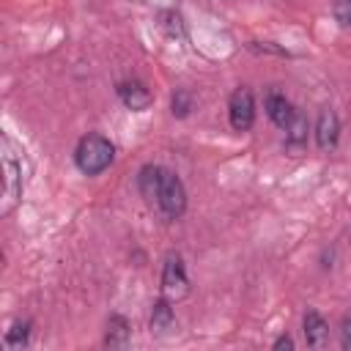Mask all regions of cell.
I'll use <instances>...</instances> for the list:
<instances>
[{"label": "cell", "instance_id": "1", "mask_svg": "<svg viewBox=\"0 0 351 351\" xmlns=\"http://www.w3.org/2000/svg\"><path fill=\"white\" fill-rule=\"evenodd\" d=\"M112 159H115V145L104 134H96V132L80 137V143L74 148V165L85 176H99L101 170H107L112 165Z\"/></svg>", "mask_w": 351, "mask_h": 351}, {"label": "cell", "instance_id": "2", "mask_svg": "<svg viewBox=\"0 0 351 351\" xmlns=\"http://www.w3.org/2000/svg\"><path fill=\"white\" fill-rule=\"evenodd\" d=\"M0 156H3V176H5V186H3V206H0V214L8 217L16 203L22 200V192H25V178H22V162L16 159V151L11 145V140L3 134L0 140Z\"/></svg>", "mask_w": 351, "mask_h": 351}, {"label": "cell", "instance_id": "3", "mask_svg": "<svg viewBox=\"0 0 351 351\" xmlns=\"http://www.w3.org/2000/svg\"><path fill=\"white\" fill-rule=\"evenodd\" d=\"M156 206L167 219H178L186 211V189L181 178L173 170H162L159 192H156Z\"/></svg>", "mask_w": 351, "mask_h": 351}, {"label": "cell", "instance_id": "4", "mask_svg": "<svg viewBox=\"0 0 351 351\" xmlns=\"http://www.w3.org/2000/svg\"><path fill=\"white\" fill-rule=\"evenodd\" d=\"M189 293V277L184 269V258L178 252H167L162 266V296L170 302H178Z\"/></svg>", "mask_w": 351, "mask_h": 351}, {"label": "cell", "instance_id": "5", "mask_svg": "<svg viewBox=\"0 0 351 351\" xmlns=\"http://www.w3.org/2000/svg\"><path fill=\"white\" fill-rule=\"evenodd\" d=\"M228 118H230V126L236 132H247L252 123H255V99H252V90L250 88H236L230 93V101H228Z\"/></svg>", "mask_w": 351, "mask_h": 351}, {"label": "cell", "instance_id": "6", "mask_svg": "<svg viewBox=\"0 0 351 351\" xmlns=\"http://www.w3.org/2000/svg\"><path fill=\"white\" fill-rule=\"evenodd\" d=\"M263 104H266V115H269V121H271L274 126H280V129H288L291 121L296 118L293 104H291V101L285 99V93H280V90H269Z\"/></svg>", "mask_w": 351, "mask_h": 351}, {"label": "cell", "instance_id": "7", "mask_svg": "<svg viewBox=\"0 0 351 351\" xmlns=\"http://www.w3.org/2000/svg\"><path fill=\"white\" fill-rule=\"evenodd\" d=\"M340 140V121L335 115V110H324L315 121V143L321 151H332Z\"/></svg>", "mask_w": 351, "mask_h": 351}, {"label": "cell", "instance_id": "8", "mask_svg": "<svg viewBox=\"0 0 351 351\" xmlns=\"http://www.w3.org/2000/svg\"><path fill=\"white\" fill-rule=\"evenodd\" d=\"M302 329H304V340L310 348H324L329 343V324L324 321L321 313L307 310L302 318Z\"/></svg>", "mask_w": 351, "mask_h": 351}, {"label": "cell", "instance_id": "9", "mask_svg": "<svg viewBox=\"0 0 351 351\" xmlns=\"http://www.w3.org/2000/svg\"><path fill=\"white\" fill-rule=\"evenodd\" d=\"M118 99L129 110H145L151 104V90L137 80H126V82H118Z\"/></svg>", "mask_w": 351, "mask_h": 351}, {"label": "cell", "instance_id": "10", "mask_svg": "<svg viewBox=\"0 0 351 351\" xmlns=\"http://www.w3.org/2000/svg\"><path fill=\"white\" fill-rule=\"evenodd\" d=\"M162 165H143L137 173V189L148 203H156V192H159V181H162Z\"/></svg>", "mask_w": 351, "mask_h": 351}, {"label": "cell", "instance_id": "11", "mask_svg": "<svg viewBox=\"0 0 351 351\" xmlns=\"http://www.w3.org/2000/svg\"><path fill=\"white\" fill-rule=\"evenodd\" d=\"M129 337H132L129 321H126L123 315H110V321H107V335H104V346H110V348H126V346H129Z\"/></svg>", "mask_w": 351, "mask_h": 351}, {"label": "cell", "instance_id": "12", "mask_svg": "<svg viewBox=\"0 0 351 351\" xmlns=\"http://www.w3.org/2000/svg\"><path fill=\"white\" fill-rule=\"evenodd\" d=\"M170 304H173V302L165 299V296L154 304V313H151V332L165 335V332H170V329L176 326V313H173Z\"/></svg>", "mask_w": 351, "mask_h": 351}, {"label": "cell", "instance_id": "13", "mask_svg": "<svg viewBox=\"0 0 351 351\" xmlns=\"http://www.w3.org/2000/svg\"><path fill=\"white\" fill-rule=\"evenodd\" d=\"M304 143H307V121H304V115L296 112V118L285 129V148L293 151V154H299L304 148Z\"/></svg>", "mask_w": 351, "mask_h": 351}, {"label": "cell", "instance_id": "14", "mask_svg": "<svg viewBox=\"0 0 351 351\" xmlns=\"http://www.w3.org/2000/svg\"><path fill=\"white\" fill-rule=\"evenodd\" d=\"M27 343H30V321H16V324L5 332V340H3V346H5L8 351H22Z\"/></svg>", "mask_w": 351, "mask_h": 351}, {"label": "cell", "instance_id": "15", "mask_svg": "<svg viewBox=\"0 0 351 351\" xmlns=\"http://www.w3.org/2000/svg\"><path fill=\"white\" fill-rule=\"evenodd\" d=\"M173 115H178V118H184L189 110H192V96H189V90H184V88H178L176 93H173Z\"/></svg>", "mask_w": 351, "mask_h": 351}, {"label": "cell", "instance_id": "16", "mask_svg": "<svg viewBox=\"0 0 351 351\" xmlns=\"http://www.w3.org/2000/svg\"><path fill=\"white\" fill-rule=\"evenodd\" d=\"M332 11H335L337 22L351 27V0H332Z\"/></svg>", "mask_w": 351, "mask_h": 351}, {"label": "cell", "instance_id": "17", "mask_svg": "<svg viewBox=\"0 0 351 351\" xmlns=\"http://www.w3.org/2000/svg\"><path fill=\"white\" fill-rule=\"evenodd\" d=\"M340 346L346 351H351V315H346L343 324H340Z\"/></svg>", "mask_w": 351, "mask_h": 351}, {"label": "cell", "instance_id": "18", "mask_svg": "<svg viewBox=\"0 0 351 351\" xmlns=\"http://www.w3.org/2000/svg\"><path fill=\"white\" fill-rule=\"evenodd\" d=\"M271 348H274V351H282V348H288V351H291V348H293L291 335H280V337L274 340V346H271Z\"/></svg>", "mask_w": 351, "mask_h": 351}]
</instances>
